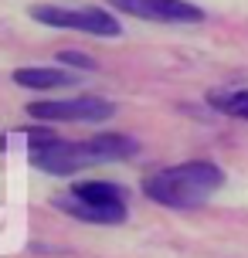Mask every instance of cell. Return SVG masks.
<instances>
[{
  "mask_svg": "<svg viewBox=\"0 0 248 258\" xmlns=\"http://www.w3.org/2000/svg\"><path fill=\"white\" fill-rule=\"evenodd\" d=\"M27 112L44 122H105L116 112V105L99 95H75V99H48V102H31Z\"/></svg>",
  "mask_w": 248,
  "mask_h": 258,
  "instance_id": "4",
  "label": "cell"
},
{
  "mask_svg": "<svg viewBox=\"0 0 248 258\" xmlns=\"http://www.w3.org/2000/svg\"><path fill=\"white\" fill-rule=\"evenodd\" d=\"M58 61H61V64H72V68H82V72H95V68H99V61H95V58L79 54V51H61V54H58Z\"/></svg>",
  "mask_w": 248,
  "mask_h": 258,
  "instance_id": "11",
  "label": "cell"
},
{
  "mask_svg": "<svg viewBox=\"0 0 248 258\" xmlns=\"http://www.w3.org/2000/svg\"><path fill=\"white\" fill-rule=\"evenodd\" d=\"M72 194H79L82 201H89V204L109 211V214L116 218V224L126 221V190L116 187V183H109V180H82V183H75Z\"/></svg>",
  "mask_w": 248,
  "mask_h": 258,
  "instance_id": "6",
  "label": "cell"
},
{
  "mask_svg": "<svg viewBox=\"0 0 248 258\" xmlns=\"http://www.w3.org/2000/svg\"><path fill=\"white\" fill-rule=\"evenodd\" d=\"M92 150L99 156V163H112V160H130L136 150H140V143L126 136V133H99V136H92Z\"/></svg>",
  "mask_w": 248,
  "mask_h": 258,
  "instance_id": "8",
  "label": "cell"
},
{
  "mask_svg": "<svg viewBox=\"0 0 248 258\" xmlns=\"http://www.w3.org/2000/svg\"><path fill=\"white\" fill-rule=\"evenodd\" d=\"M116 11L153 21V24H197L204 21V11L191 0H109Z\"/></svg>",
  "mask_w": 248,
  "mask_h": 258,
  "instance_id": "5",
  "label": "cell"
},
{
  "mask_svg": "<svg viewBox=\"0 0 248 258\" xmlns=\"http://www.w3.org/2000/svg\"><path fill=\"white\" fill-rule=\"evenodd\" d=\"M208 105L218 109L231 119H248V89H228V92H211Z\"/></svg>",
  "mask_w": 248,
  "mask_h": 258,
  "instance_id": "10",
  "label": "cell"
},
{
  "mask_svg": "<svg viewBox=\"0 0 248 258\" xmlns=\"http://www.w3.org/2000/svg\"><path fill=\"white\" fill-rule=\"evenodd\" d=\"M14 82L21 85V89H34V92H48V89H68V85H75L79 75H72V72H61V68H17L14 72Z\"/></svg>",
  "mask_w": 248,
  "mask_h": 258,
  "instance_id": "7",
  "label": "cell"
},
{
  "mask_svg": "<svg viewBox=\"0 0 248 258\" xmlns=\"http://www.w3.org/2000/svg\"><path fill=\"white\" fill-rule=\"evenodd\" d=\"M27 153H31V163L44 173H54V177H68V173H79L85 167H95L99 163V156L92 150V143H68V140H51L44 143H34V146H27Z\"/></svg>",
  "mask_w": 248,
  "mask_h": 258,
  "instance_id": "3",
  "label": "cell"
},
{
  "mask_svg": "<svg viewBox=\"0 0 248 258\" xmlns=\"http://www.w3.org/2000/svg\"><path fill=\"white\" fill-rule=\"evenodd\" d=\"M31 17L38 24L48 27H65V31H82V34H95V38H119V21L112 14L99 11V7H51V4H38L31 7Z\"/></svg>",
  "mask_w": 248,
  "mask_h": 258,
  "instance_id": "2",
  "label": "cell"
},
{
  "mask_svg": "<svg viewBox=\"0 0 248 258\" xmlns=\"http://www.w3.org/2000/svg\"><path fill=\"white\" fill-rule=\"evenodd\" d=\"M54 207H58V211H65L68 218L89 221V224H116V218H112L109 211L89 204V201H82L79 194H65V197H58V201H54Z\"/></svg>",
  "mask_w": 248,
  "mask_h": 258,
  "instance_id": "9",
  "label": "cell"
},
{
  "mask_svg": "<svg viewBox=\"0 0 248 258\" xmlns=\"http://www.w3.org/2000/svg\"><path fill=\"white\" fill-rule=\"evenodd\" d=\"M224 187V170L211 160H191V163H177L146 177L143 194L153 204L173 207V211H191L201 207L214 190Z\"/></svg>",
  "mask_w": 248,
  "mask_h": 258,
  "instance_id": "1",
  "label": "cell"
}]
</instances>
